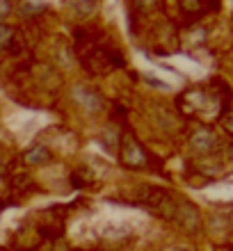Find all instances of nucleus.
Returning a JSON list of instances; mask_svg holds the SVG:
<instances>
[{"label":"nucleus","mask_w":233,"mask_h":251,"mask_svg":"<svg viewBox=\"0 0 233 251\" xmlns=\"http://www.w3.org/2000/svg\"><path fill=\"white\" fill-rule=\"evenodd\" d=\"M9 12H12V2H9V0H0V19L7 16Z\"/></svg>","instance_id":"423d86ee"},{"label":"nucleus","mask_w":233,"mask_h":251,"mask_svg":"<svg viewBox=\"0 0 233 251\" xmlns=\"http://www.w3.org/2000/svg\"><path fill=\"white\" fill-rule=\"evenodd\" d=\"M172 251H181V249H172Z\"/></svg>","instance_id":"0eeeda50"},{"label":"nucleus","mask_w":233,"mask_h":251,"mask_svg":"<svg viewBox=\"0 0 233 251\" xmlns=\"http://www.w3.org/2000/svg\"><path fill=\"white\" fill-rule=\"evenodd\" d=\"M12 37H14V30H12V27H9V25H2V23H0V48L9 46Z\"/></svg>","instance_id":"39448f33"},{"label":"nucleus","mask_w":233,"mask_h":251,"mask_svg":"<svg viewBox=\"0 0 233 251\" xmlns=\"http://www.w3.org/2000/svg\"><path fill=\"white\" fill-rule=\"evenodd\" d=\"M74 99H76V103H80V105L85 107V110H89V112H99L101 107H103V99H101L94 89H89V87L78 85L74 89Z\"/></svg>","instance_id":"f257e3e1"},{"label":"nucleus","mask_w":233,"mask_h":251,"mask_svg":"<svg viewBox=\"0 0 233 251\" xmlns=\"http://www.w3.org/2000/svg\"><path fill=\"white\" fill-rule=\"evenodd\" d=\"M124 162L128 167H142L144 165V151L140 149V144L133 137H126L124 142Z\"/></svg>","instance_id":"7ed1b4c3"},{"label":"nucleus","mask_w":233,"mask_h":251,"mask_svg":"<svg viewBox=\"0 0 233 251\" xmlns=\"http://www.w3.org/2000/svg\"><path fill=\"white\" fill-rule=\"evenodd\" d=\"M190 144H192L194 151L208 153V151H213V149H215V144H217V137H215L213 130H208V128H199V130L192 135Z\"/></svg>","instance_id":"f03ea898"},{"label":"nucleus","mask_w":233,"mask_h":251,"mask_svg":"<svg viewBox=\"0 0 233 251\" xmlns=\"http://www.w3.org/2000/svg\"><path fill=\"white\" fill-rule=\"evenodd\" d=\"M26 162L27 165H44V162H48L51 160V151H48L46 146H34V149H30V151H26Z\"/></svg>","instance_id":"20e7f679"}]
</instances>
